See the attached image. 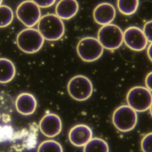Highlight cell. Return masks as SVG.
<instances>
[{"mask_svg":"<svg viewBox=\"0 0 152 152\" xmlns=\"http://www.w3.org/2000/svg\"><path fill=\"white\" fill-rule=\"evenodd\" d=\"M84 152H109V145L102 138H92L84 146Z\"/></svg>","mask_w":152,"mask_h":152,"instance_id":"17","label":"cell"},{"mask_svg":"<svg viewBox=\"0 0 152 152\" xmlns=\"http://www.w3.org/2000/svg\"><path fill=\"white\" fill-rule=\"evenodd\" d=\"M68 91L72 99L77 101H84L91 97L93 92V86L88 77L77 75L69 81Z\"/></svg>","mask_w":152,"mask_h":152,"instance_id":"5","label":"cell"},{"mask_svg":"<svg viewBox=\"0 0 152 152\" xmlns=\"http://www.w3.org/2000/svg\"><path fill=\"white\" fill-rule=\"evenodd\" d=\"M104 49L99 39L92 37L82 38L77 46L78 56L83 61L88 62L99 59L103 54Z\"/></svg>","mask_w":152,"mask_h":152,"instance_id":"6","label":"cell"},{"mask_svg":"<svg viewBox=\"0 0 152 152\" xmlns=\"http://www.w3.org/2000/svg\"><path fill=\"white\" fill-rule=\"evenodd\" d=\"M139 6V0H117V7L124 15H130L136 12Z\"/></svg>","mask_w":152,"mask_h":152,"instance_id":"18","label":"cell"},{"mask_svg":"<svg viewBox=\"0 0 152 152\" xmlns=\"http://www.w3.org/2000/svg\"><path fill=\"white\" fill-rule=\"evenodd\" d=\"M145 85L146 88L152 92V72H150L146 77Z\"/></svg>","mask_w":152,"mask_h":152,"instance_id":"25","label":"cell"},{"mask_svg":"<svg viewBox=\"0 0 152 152\" xmlns=\"http://www.w3.org/2000/svg\"><path fill=\"white\" fill-rule=\"evenodd\" d=\"M38 29L46 40L57 41L64 34L65 25L57 15L48 14L41 17L38 23Z\"/></svg>","mask_w":152,"mask_h":152,"instance_id":"1","label":"cell"},{"mask_svg":"<svg viewBox=\"0 0 152 152\" xmlns=\"http://www.w3.org/2000/svg\"><path fill=\"white\" fill-rule=\"evenodd\" d=\"M11 132L8 128H4L0 126V142L7 140Z\"/></svg>","mask_w":152,"mask_h":152,"instance_id":"24","label":"cell"},{"mask_svg":"<svg viewBox=\"0 0 152 152\" xmlns=\"http://www.w3.org/2000/svg\"><path fill=\"white\" fill-rule=\"evenodd\" d=\"M45 39L39 31L29 28L21 31L17 37L19 49L26 53H34L39 51L44 44Z\"/></svg>","mask_w":152,"mask_h":152,"instance_id":"2","label":"cell"},{"mask_svg":"<svg viewBox=\"0 0 152 152\" xmlns=\"http://www.w3.org/2000/svg\"><path fill=\"white\" fill-rule=\"evenodd\" d=\"M147 53H148V56L149 58L152 62V42L151 44V45L148 46Z\"/></svg>","mask_w":152,"mask_h":152,"instance_id":"26","label":"cell"},{"mask_svg":"<svg viewBox=\"0 0 152 152\" xmlns=\"http://www.w3.org/2000/svg\"><path fill=\"white\" fill-rule=\"evenodd\" d=\"M14 15L12 9L7 5H0V28H5L12 23Z\"/></svg>","mask_w":152,"mask_h":152,"instance_id":"19","label":"cell"},{"mask_svg":"<svg viewBox=\"0 0 152 152\" xmlns=\"http://www.w3.org/2000/svg\"><path fill=\"white\" fill-rule=\"evenodd\" d=\"M62 121L60 117L53 113L45 115L39 124L41 132L46 137L53 138L58 135L62 130Z\"/></svg>","mask_w":152,"mask_h":152,"instance_id":"10","label":"cell"},{"mask_svg":"<svg viewBox=\"0 0 152 152\" xmlns=\"http://www.w3.org/2000/svg\"><path fill=\"white\" fill-rule=\"evenodd\" d=\"M79 5L77 0H60L56 7V13L63 20H69L77 15Z\"/></svg>","mask_w":152,"mask_h":152,"instance_id":"14","label":"cell"},{"mask_svg":"<svg viewBox=\"0 0 152 152\" xmlns=\"http://www.w3.org/2000/svg\"><path fill=\"white\" fill-rule=\"evenodd\" d=\"M15 107V103L12 97L5 92H0V121H10Z\"/></svg>","mask_w":152,"mask_h":152,"instance_id":"15","label":"cell"},{"mask_svg":"<svg viewBox=\"0 0 152 152\" xmlns=\"http://www.w3.org/2000/svg\"><path fill=\"white\" fill-rule=\"evenodd\" d=\"M116 15V10L110 3L103 2L99 4L93 11L94 21L101 25L110 24L114 21Z\"/></svg>","mask_w":152,"mask_h":152,"instance_id":"12","label":"cell"},{"mask_svg":"<svg viewBox=\"0 0 152 152\" xmlns=\"http://www.w3.org/2000/svg\"><path fill=\"white\" fill-rule=\"evenodd\" d=\"M92 138L91 128L84 124H78L73 126L69 133L70 143L76 147H84Z\"/></svg>","mask_w":152,"mask_h":152,"instance_id":"11","label":"cell"},{"mask_svg":"<svg viewBox=\"0 0 152 152\" xmlns=\"http://www.w3.org/2000/svg\"><path fill=\"white\" fill-rule=\"evenodd\" d=\"M138 121L137 112L128 105L117 107L112 116V122L117 129L128 132L136 127Z\"/></svg>","mask_w":152,"mask_h":152,"instance_id":"3","label":"cell"},{"mask_svg":"<svg viewBox=\"0 0 152 152\" xmlns=\"http://www.w3.org/2000/svg\"><path fill=\"white\" fill-rule=\"evenodd\" d=\"M16 15L18 19L28 28L36 25L41 17L40 8L31 0L25 1L18 5Z\"/></svg>","mask_w":152,"mask_h":152,"instance_id":"8","label":"cell"},{"mask_svg":"<svg viewBox=\"0 0 152 152\" xmlns=\"http://www.w3.org/2000/svg\"><path fill=\"white\" fill-rule=\"evenodd\" d=\"M97 38L104 48L113 50L122 45L124 42V32L118 26L110 23L99 29Z\"/></svg>","mask_w":152,"mask_h":152,"instance_id":"4","label":"cell"},{"mask_svg":"<svg viewBox=\"0 0 152 152\" xmlns=\"http://www.w3.org/2000/svg\"><path fill=\"white\" fill-rule=\"evenodd\" d=\"M126 101L128 105L135 111L145 112L152 105V92L144 86H135L128 93Z\"/></svg>","mask_w":152,"mask_h":152,"instance_id":"7","label":"cell"},{"mask_svg":"<svg viewBox=\"0 0 152 152\" xmlns=\"http://www.w3.org/2000/svg\"><path fill=\"white\" fill-rule=\"evenodd\" d=\"M143 152H152V132L146 134L141 142Z\"/></svg>","mask_w":152,"mask_h":152,"instance_id":"21","label":"cell"},{"mask_svg":"<svg viewBox=\"0 0 152 152\" xmlns=\"http://www.w3.org/2000/svg\"><path fill=\"white\" fill-rule=\"evenodd\" d=\"M37 152H63L61 145L54 140H46L39 145Z\"/></svg>","mask_w":152,"mask_h":152,"instance_id":"20","label":"cell"},{"mask_svg":"<svg viewBox=\"0 0 152 152\" xmlns=\"http://www.w3.org/2000/svg\"><path fill=\"white\" fill-rule=\"evenodd\" d=\"M37 105V101L34 96L28 93L20 94L15 101L16 110L23 115L33 114L36 110Z\"/></svg>","mask_w":152,"mask_h":152,"instance_id":"13","label":"cell"},{"mask_svg":"<svg viewBox=\"0 0 152 152\" xmlns=\"http://www.w3.org/2000/svg\"><path fill=\"white\" fill-rule=\"evenodd\" d=\"M124 42L130 49L142 51L148 45V39L144 31L136 26H130L124 33Z\"/></svg>","mask_w":152,"mask_h":152,"instance_id":"9","label":"cell"},{"mask_svg":"<svg viewBox=\"0 0 152 152\" xmlns=\"http://www.w3.org/2000/svg\"><path fill=\"white\" fill-rule=\"evenodd\" d=\"M2 1H3V0H0V5H1V4H2Z\"/></svg>","mask_w":152,"mask_h":152,"instance_id":"28","label":"cell"},{"mask_svg":"<svg viewBox=\"0 0 152 152\" xmlns=\"http://www.w3.org/2000/svg\"><path fill=\"white\" fill-rule=\"evenodd\" d=\"M39 8H45L52 6L56 0H31Z\"/></svg>","mask_w":152,"mask_h":152,"instance_id":"23","label":"cell"},{"mask_svg":"<svg viewBox=\"0 0 152 152\" xmlns=\"http://www.w3.org/2000/svg\"><path fill=\"white\" fill-rule=\"evenodd\" d=\"M143 31L148 41L152 42V20L145 24Z\"/></svg>","mask_w":152,"mask_h":152,"instance_id":"22","label":"cell"},{"mask_svg":"<svg viewBox=\"0 0 152 152\" xmlns=\"http://www.w3.org/2000/svg\"><path fill=\"white\" fill-rule=\"evenodd\" d=\"M14 64L7 58H0V83L7 84L10 82L15 75Z\"/></svg>","mask_w":152,"mask_h":152,"instance_id":"16","label":"cell"},{"mask_svg":"<svg viewBox=\"0 0 152 152\" xmlns=\"http://www.w3.org/2000/svg\"><path fill=\"white\" fill-rule=\"evenodd\" d=\"M149 109H150V113H151V115H152V103L151 106L150 108H149Z\"/></svg>","mask_w":152,"mask_h":152,"instance_id":"27","label":"cell"}]
</instances>
